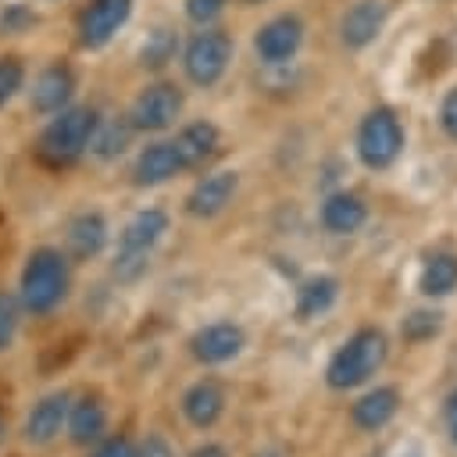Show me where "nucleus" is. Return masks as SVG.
<instances>
[{
	"instance_id": "nucleus-1",
	"label": "nucleus",
	"mask_w": 457,
	"mask_h": 457,
	"mask_svg": "<svg viewBox=\"0 0 457 457\" xmlns=\"http://www.w3.org/2000/svg\"><path fill=\"white\" fill-rule=\"evenodd\" d=\"M14 293L25 307V314H32V318L54 314L71 293V261H68V253H61L57 246H36L21 264Z\"/></svg>"
},
{
	"instance_id": "nucleus-2",
	"label": "nucleus",
	"mask_w": 457,
	"mask_h": 457,
	"mask_svg": "<svg viewBox=\"0 0 457 457\" xmlns=\"http://www.w3.org/2000/svg\"><path fill=\"white\" fill-rule=\"evenodd\" d=\"M389 357V343L382 328H357L343 346H336V353L325 364V382L328 389H357L364 386Z\"/></svg>"
},
{
	"instance_id": "nucleus-3",
	"label": "nucleus",
	"mask_w": 457,
	"mask_h": 457,
	"mask_svg": "<svg viewBox=\"0 0 457 457\" xmlns=\"http://www.w3.org/2000/svg\"><path fill=\"white\" fill-rule=\"evenodd\" d=\"M96 121H100V114L93 107H64V111H57V118L39 136V146H36L39 157L46 164H54V168L75 164L89 150Z\"/></svg>"
},
{
	"instance_id": "nucleus-4",
	"label": "nucleus",
	"mask_w": 457,
	"mask_h": 457,
	"mask_svg": "<svg viewBox=\"0 0 457 457\" xmlns=\"http://www.w3.org/2000/svg\"><path fill=\"white\" fill-rule=\"evenodd\" d=\"M168 232V214L161 207H146L139 214H132V221L121 228L118 236V250H114V275L121 282H132L146 271L154 246L164 239Z\"/></svg>"
},
{
	"instance_id": "nucleus-5",
	"label": "nucleus",
	"mask_w": 457,
	"mask_h": 457,
	"mask_svg": "<svg viewBox=\"0 0 457 457\" xmlns=\"http://www.w3.org/2000/svg\"><path fill=\"white\" fill-rule=\"evenodd\" d=\"M403 150V125L389 107H371L357 125V157L364 168L382 171Z\"/></svg>"
},
{
	"instance_id": "nucleus-6",
	"label": "nucleus",
	"mask_w": 457,
	"mask_h": 457,
	"mask_svg": "<svg viewBox=\"0 0 457 457\" xmlns=\"http://www.w3.org/2000/svg\"><path fill=\"white\" fill-rule=\"evenodd\" d=\"M68 403H71V393L68 389H50L43 393L21 418V443L32 446V450H43L50 443H57L64 436V418H68Z\"/></svg>"
},
{
	"instance_id": "nucleus-7",
	"label": "nucleus",
	"mask_w": 457,
	"mask_h": 457,
	"mask_svg": "<svg viewBox=\"0 0 457 457\" xmlns=\"http://www.w3.org/2000/svg\"><path fill=\"white\" fill-rule=\"evenodd\" d=\"M232 61V39L225 32H196L182 54V68L193 86L207 89L214 86Z\"/></svg>"
},
{
	"instance_id": "nucleus-8",
	"label": "nucleus",
	"mask_w": 457,
	"mask_h": 457,
	"mask_svg": "<svg viewBox=\"0 0 457 457\" xmlns=\"http://www.w3.org/2000/svg\"><path fill=\"white\" fill-rule=\"evenodd\" d=\"M243 346H246V332L236 321H211L189 336V353L204 368H221L228 361H236L243 353Z\"/></svg>"
},
{
	"instance_id": "nucleus-9",
	"label": "nucleus",
	"mask_w": 457,
	"mask_h": 457,
	"mask_svg": "<svg viewBox=\"0 0 457 457\" xmlns=\"http://www.w3.org/2000/svg\"><path fill=\"white\" fill-rule=\"evenodd\" d=\"M182 114V93L168 82L146 86L129 111V125L136 132H164L168 125H175V118Z\"/></svg>"
},
{
	"instance_id": "nucleus-10",
	"label": "nucleus",
	"mask_w": 457,
	"mask_h": 457,
	"mask_svg": "<svg viewBox=\"0 0 457 457\" xmlns=\"http://www.w3.org/2000/svg\"><path fill=\"white\" fill-rule=\"evenodd\" d=\"M107 425H111V414H107V403L96 393L71 396L68 418H64V436H68L71 446H79V450L96 446L107 436Z\"/></svg>"
},
{
	"instance_id": "nucleus-11",
	"label": "nucleus",
	"mask_w": 457,
	"mask_h": 457,
	"mask_svg": "<svg viewBox=\"0 0 457 457\" xmlns=\"http://www.w3.org/2000/svg\"><path fill=\"white\" fill-rule=\"evenodd\" d=\"M129 11H132V0H93L82 11V18H79V39H82V46H89V50L104 46L125 25Z\"/></svg>"
},
{
	"instance_id": "nucleus-12",
	"label": "nucleus",
	"mask_w": 457,
	"mask_h": 457,
	"mask_svg": "<svg viewBox=\"0 0 457 457\" xmlns=\"http://www.w3.org/2000/svg\"><path fill=\"white\" fill-rule=\"evenodd\" d=\"M300 43H303V25H300L296 14H278V18H271L268 25H261V32H257V39H253L261 61H268V64H286V61L300 50Z\"/></svg>"
},
{
	"instance_id": "nucleus-13",
	"label": "nucleus",
	"mask_w": 457,
	"mask_h": 457,
	"mask_svg": "<svg viewBox=\"0 0 457 457\" xmlns=\"http://www.w3.org/2000/svg\"><path fill=\"white\" fill-rule=\"evenodd\" d=\"M236 189H239V175L228 171V168L225 171H214V175H204L193 186V193L186 196V211L193 218H214V214H221L232 204Z\"/></svg>"
},
{
	"instance_id": "nucleus-14",
	"label": "nucleus",
	"mask_w": 457,
	"mask_h": 457,
	"mask_svg": "<svg viewBox=\"0 0 457 457\" xmlns=\"http://www.w3.org/2000/svg\"><path fill=\"white\" fill-rule=\"evenodd\" d=\"M179 407H182V418H186L193 428L207 432V428H214V425L221 421V414H225V389H221L214 378H200V382H193V386L182 393Z\"/></svg>"
},
{
	"instance_id": "nucleus-15",
	"label": "nucleus",
	"mask_w": 457,
	"mask_h": 457,
	"mask_svg": "<svg viewBox=\"0 0 457 457\" xmlns=\"http://www.w3.org/2000/svg\"><path fill=\"white\" fill-rule=\"evenodd\" d=\"M386 4L382 0H357L346 14H343V21H339V39H343V46H350V50H364L368 43H375L378 39V32H382V25H386Z\"/></svg>"
},
{
	"instance_id": "nucleus-16",
	"label": "nucleus",
	"mask_w": 457,
	"mask_h": 457,
	"mask_svg": "<svg viewBox=\"0 0 457 457\" xmlns=\"http://www.w3.org/2000/svg\"><path fill=\"white\" fill-rule=\"evenodd\" d=\"M182 168L179 154H175V143L171 139H161V143H150L139 150L136 164H132V182L136 186H161L168 179H175Z\"/></svg>"
},
{
	"instance_id": "nucleus-17",
	"label": "nucleus",
	"mask_w": 457,
	"mask_h": 457,
	"mask_svg": "<svg viewBox=\"0 0 457 457\" xmlns=\"http://www.w3.org/2000/svg\"><path fill=\"white\" fill-rule=\"evenodd\" d=\"M396 411H400V389L396 386H375L350 407V421L361 432H378L396 418Z\"/></svg>"
},
{
	"instance_id": "nucleus-18",
	"label": "nucleus",
	"mask_w": 457,
	"mask_h": 457,
	"mask_svg": "<svg viewBox=\"0 0 457 457\" xmlns=\"http://www.w3.org/2000/svg\"><path fill=\"white\" fill-rule=\"evenodd\" d=\"M171 143H175V154H179L182 168L189 171V168L207 164V161L218 154L221 132H218V125H211V121H193V125L179 129V136H175Z\"/></svg>"
},
{
	"instance_id": "nucleus-19",
	"label": "nucleus",
	"mask_w": 457,
	"mask_h": 457,
	"mask_svg": "<svg viewBox=\"0 0 457 457\" xmlns=\"http://www.w3.org/2000/svg\"><path fill=\"white\" fill-rule=\"evenodd\" d=\"M64 243H68V257H75V261H93V257L107 246V221H104V214H96V211L75 214V218L68 221Z\"/></svg>"
},
{
	"instance_id": "nucleus-20",
	"label": "nucleus",
	"mask_w": 457,
	"mask_h": 457,
	"mask_svg": "<svg viewBox=\"0 0 457 457\" xmlns=\"http://www.w3.org/2000/svg\"><path fill=\"white\" fill-rule=\"evenodd\" d=\"M75 93V75L64 64H50L36 82H32V111L39 114H57L68 107Z\"/></svg>"
},
{
	"instance_id": "nucleus-21",
	"label": "nucleus",
	"mask_w": 457,
	"mask_h": 457,
	"mask_svg": "<svg viewBox=\"0 0 457 457\" xmlns=\"http://www.w3.org/2000/svg\"><path fill=\"white\" fill-rule=\"evenodd\" d=\"M364 221H368V207H364V200H361L357 193L339 189V193L325 196V204H321V225H325V232H332V236H350V232H357Z\"/></svg>"
},
{
	"instance_id": "nucleus-22",
	"label": "nucleus",
	"mask_w": 457,
	"mask_h": 457,
	"mask_svg": "<svg viewBox=\"0 0 457 457\" xmlns=\"http://www.w3.org/2000/svg\"><path fill=\"white\" fill-rule=\"evenodd\" d=\"M418 289L432 300L450 296L457 289V253H450V250L428 253L421 261V271H418Z\"/></svg>"
},
{
	"instance_id": "nucleus-23",
	"label": "nucleus",
	"mask_w": 457,
	"mask_h": 457,
	"mask_svg": "<svg viewBox=\"0 0 457 457\" xmlns=\"http://www.w3.org/2000/svg\"><path fill=\"white\" fill-rule=\"evenodd\" d=\"M339 296V278L336 275H314L307 278L300 289H296V303H293V314L296 321H311L318 314H325Z\"/></svg>"
},
{
	"instance_id": "nucleus-24",
	"label": "nucleus",
	"mask_w": 457,
	"mask_h": 457,
	"mask_svg": "<svg viewBox=\"0 0 457 457\" xmlns=\"http://www.w3.org/2000/svg\"><path fill=\"white\" fill-rule=\"evenodd\" d=\"M129 136H132V125H129V121H118V118L96 121L93 139H89V150H93L96 157L111 161V157H118V154L129 146Z\"/></svg>"
},
{
	"instance_id": "nucleus-25",
	"label": "nucleus",
	"mask_w": 457,
	"mask_h": 457,
	"mask_svg": "<svg viewBox=\"0 0 457 457\" xmlns=\"http://www.w3.org/2000/svg\"><path fill=\"white\" fill-rule=\"evenodd\" d=\"M21 318H25V307H21L18 293L14 289H0V353H7L18 343Z\"/></svg>"
},
{
	"instance_id": "nucleus-26",
	"label": "nucleus",
	"mask_w": 457,
	"mask_h": 457,
	"mask_svg": "<svg viewBox=\"0 0 457 457\" xmlns=\"http://www.w3.org/2000/svg\"><path fill=\"white\" fill-rule=\"evenodd\" d=\"M439 328H443V314L439 311H411L400 321V336L407 343H425V339L439 336Z\"/></svg>"
},
{
	"instance_id": "nucleus-27",
	"label": "nucleus",
	"mask_w": 457,
	"mask_h": 457,
	"mask_svg": "<svg viewBox=\"0 0 457 457\" xmlns=\"http://www.w3.org/2000/svg\"><path fill=\"white\" fill-rule=\"evenodd\" d=\"M175 46H179L175 32H168V29L150 32V39H146V46H143V64H146V68H164V64L175 57Z\"/></svg>"
},
{
	"instance_id": "nucleus-28",
	"label": "nucleus",
	"mask_w": 457,
	"mask_h": 457,
	"mask_svg": "<svg viewBox=\"0 0 457 457\" xmlns=\"http://www.w3.org/2000/svg\"><path fill=\"white\" fill-rule=\"evenodd\" d=\"M21 79H25L21 64H18L14 57H4V61H0V107L21 89Z\"/></svg>"
},
{
	"instance_id": "nucleus-29",
	"label": "nucleus",
	"mask_w": 457,
	"mask_h": 457,
	"mask_svg": "<svg viewBox=\"0 0 457 457\" xmlns=\"http://www.w3.org/2000/svg\"><path fill=\"white\" fill-rule=\"evenodd\" d=\"M89 457H136V443L129 436H104L96 446H89Z\"/></svg>"
},
{
	"instance_id": "nucleus-30",
	"label": "nucleus",
	"mask_w": 457,
	"mask_h": 457,
	"mask_svg": "<svg viewBox=\"0 0 457 457\" xmlns=\"http://www.w3.org/2000/svg\"><path fill=\"white\" fill-rule=\"evenodd\" d=\"M221 7H225V0H186V18L196 25H207L221 14Z\"/></svg>"
},
{
	"instance_id": "nucleus-31",
	"label": "nucleus",
	"mask_w": 457,
	"mask_h": 457,
	"mask_svg": "<svg viewBox=\"0 0 457 457\" xmlns=\"http://www.w3.org/2000/svg\"><path fill=\"white\" fill-rule=\"evenodd\" d=\"M439 129L457 143V86L443 96V104H439Z\"/></svg>"
},
{
	"instance_id": "nucleus-32",
	"label": "nucleus",
	"mask_w": 457,
	"mask_h": 457,
	"mask_svg": "<svg viewBox=\"0 0 457 457\" xmlns=\"http://www.w3.org/2000/svg\"><path fill=\"white\" fill-rule=\"evenodd\" d=\"M136 457H179L175 453V446L164 439V436H157V432H150L139 446H136Z\"/></svg>"
},
{
	"instance_id": "nucleus-33",
	"label": "nucleus",
	"mask_w": 457,
	"mask_h": 457,
	"mask_svg": "<svg viewBox=\"0 0 457 457\" xmlns=\"http://www.w3.org/2000/svg\"><path fill=\"white\" fill-rule=\"evenodd\" d=\"M189 457H228V450L221 443H200L189 450Z\"/></svg>"
},
{
	"instance_id": "nucleus-34",
	"label": "nucleus",
	"mask_w": 457,
	"mask_h": 457,
	"mask_svg": "<svg viewBox=\"0 0 457 457\" xmlns=\"http://www.w3.org/2000/svg\"><path fill=\"white\" fill-rule=\"evenodd\" d=\"M443 414H446V421H450V425L457 421V389H453V393L443 400Z\"/></svg>"
},
{
	"instance_id": "nucleus-35",
	"label": "nucleus",
	"mask_w": 457,
	"mask_h": 457,
	"mask_svg": "<svg viewBox=\"0 0 457 457\" xmlns=\"http://www.w3.org/2000/svg\"><path fill=\"white\" fill-rule=\"evenodd\" d=\"M4 439H7V421H4V414H0V446H4Z\"/></svg>"
},
{
	"instance_id": "nucleus-36",
	"label": "nucleus",
	"mask_w": 457,
	"mask_h": 457,
	"mask_svg": "<svg viewBox=\"0 0 457 457\" xmlns=\"http://www.w3.org/2000/svg\"><path fill=\"white\" fill-rule=\"evenodd\" d=\"M450 432H453V443H457V421H453V425H450Z\"/></svg>"
},
{
	"instance_id": "nucleus-37",
	"label": "nucleus",
	"mask_w": 457,
	"mask_h": 457,
	"mask_svg": "<svg viewBox=\"0 0 457 457\" xmlns=\"http://www.w3.org/2000/svg\"><path fill=\"white\" fill-rule=\"evenodd\" d=\"M243 4H264V0H243Z\"/></svg>"
}]
</instances>
